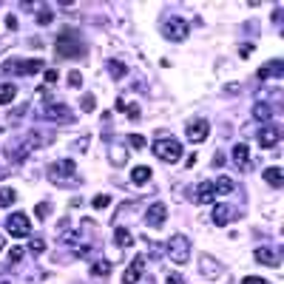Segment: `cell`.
I'll use <instances>...</instances> for the list:
<instances>
[{"instance_id": "cell-1", "label": "cell", "mask_w": 284, "mask_h": 284, "mask_svg": "<svg viewBox=\"0 0 284 284\" xmlns=\"http://www.w3.org/2000/svg\"><path fill=\"white\" fill-rule=\"evenodd\" d=\"M154 156L162 162H168V165H173V162L182 159V142L173 139V136H159V139L154 142Z\"/></svg>"}, {"instance_id": "cell-2", "label": "cell", "mask_w": 284, "mask_h": 284, "mask_svg": "<svg viewBox=\"0 0 284 284\" xmlns=\"http://www.w3.org/2000/svg\"><path fill=\"white\" fill-rule=\"evenodd\" d=\"M165 250H168L173 265H188V261H191V241H188V236H182V233L171 236Z\"/></svg>"}, {"instance_id": "cell-3", "label": "cell", "mask_w": 284, "mask_h": 284, "mask_svg": "<svg viewBox=\"0 0 284 284\" xmlns=\"http://www.w3.org/2000/svg\"><path fill=\"white\" fill-rule=\"evenodd\" d=\"M162 34L168 40H173V43H182L191 34V23L182 17H168V20H162Z\"/></svg>"}, {"instance_id": "cell-4", "label": "cell", "mask_w": 284, "mask_h": 284, "mask_svg": "<svg viewBox=\"0 0 284 284\" xmlns=\"http://www.w3.org/2000/svg\"><path fill=\"white\" fill-rule=\"evenodd\" d=\"M77 165H74V159H60V162H51L49 165V176L54 182H74L77 176Z\"/></svg>"}, {"instance_id": "cell-5", "label": "cell", "mask_w": 284, "mask_h": 284, "mask_svg": "<svg viewBox=\"0 0 284 284\" xmlns=\"http://www.w3.org/2000/svg\"><path fill=\"white\" fill-rule=\"evenodd\" d=\"M3 71H9V74H37V71H46V66L43 60H6Z\"/></svg>"}, {"instance_id": "cell-6", "label": "cell", "mask_w": 284, "mask_h": 284, "mask_svg": "<svg viewBox=\"0 0 284 284\" xmlns=\"http://www.w3.org/2000/svg\"><path fill=\"white\" fill-rule=\"evenodd\" d=\"M6 230L14 236V239H23V236H29V230H31V219L26 216V213H12V216L6 219Z\"/></svg>"}, {"instance_id": "cell-7", "label": "cell", "mask_w": 284, "mask_h": 284, "mask_svg": "<svg viewBox=\"0 0 284 284\" xmlns=\"http://www.w3.org/2000/svg\"><path fill=\"white\" fill-rule=\"evenodd\" d=\"M165 219H168V208L162 202H154L148 210H145V219H142V222L148 225V228H162Z\"/></svg>"}, {"instance_id": "cell-8", "label": "cell", "mask_w": 284, "mask_h": 284, "mask_svg": "<svg viewBox=\"0 0 284 284\" xmlns=\"http://www.w3.org/2000/svg\"><path fill=\"white\" fill-rule=\"evenodd\" d=\"M40 114H43L46 119H60V123H71V119H74L71 108H68V105H63V103H49Z\"/></svg>"}, {"instance_id": "cell-9", "label": "cell", "mask_w": 284, "mask_h": 284, "mask_svg": "<svg viewBox=\"0 0 284 284\" xmlns=\"http://www.w3.org/2000/svg\"><path fill=\"white\" fill-rule=\"evenodd\" d=\"M86 46L77 40V43H68V34H63V37H57V54L60 57H83L86 54Z\"/></svg>"}, {"instance_id": "cell-10", "label": "cell", "mask_w": 284, "mask_h": 284, "mask_svg": "<svg viewBox=\"0 0 284 284\" xmlns=\"http://www.w3.org/2000/svg\"><path fill=\"white\" fill-rule=\"evenodd\" d=\"M236 216V208L233 205H213V213H210V222L216 225V228H225V225H230V219Z\"/></svg>"}, {"instance_id": "cell-11", "label": "cell", "mask_w": 284, "mask_h": 284, "mask_svg": "<svg viewBox=\"0 0 284 284\" xmlns=\"http://www.w3.org/2000/svg\"><path fill=\"white\" fill-rule=\"evenodd\" d=\"M278 139H281V128H278L276 123L265 125V128L259 131V145L261 148H273V145H278Z\"/></svg>"}, {"instance_id": "cell-12", "label": "cell", "mask_w": 284, "mask_h": 284, "mask_svg": "<svg viewBox=\"0 0 284 284\" xmlns=\"http://www.w3.org/2000/svg\"><path fill=\"white\" fill-rule=\"evenodd\" d=\"M142 270H145V256H134L128 270L123 273V284H136L142 278Z\"/></svg>"}, {"instance_id": "cell-13", "label": "cell", "mask_w": 284, "mask_h": 284, "mask_svg": "<svg viewBox=\"0 0 284 284\" xmlns=\"http://www.w3.org/2000/svg\"><path fill=\"white\" fill-rule=\"evenodd\" d=\"M185 134H188V139H191V142H205V139H208V134H210L208 119H196V123H191Z\"/></svg>"}, {"instance_id": "cell-14", "label": "cell", "mask_w": 284, "mask_h": 284, "mask_svg": "<svg viewBox=\"0 0 284 284\" xmlns=\"http://www.w3.org/2000/svg\"><path fill=\"white\" fill-rule=\"evenodd\" d=\"M281 80L284 77V60H270L265 68H259V80L265 83V80Z\"/></svg>"}, {"instance_id": "cell-15", "label": "cell", "mask_w": 284, "mask_h": 284, "mask_svg": "<svg viewBox=\"0 0 284 284\" xmlns=\"http://www.w3.org/2000/svg\"><path fill=\"white\" fill-rule=\"evenodd\" d=\"M199 261H202V265H199V270H202L205 278H219V276H222V265H219L213 256H202Z\"/></svg>"}, {"instance_id": "cell-16", "label": "cell", "mask_w": 284, "mask_h": 284, "mask_svg": "<svg viewBox=\"0 0 284 284\" xmlns=\"http://www.w3.org/2000/svg\"><path fill=\"white\" fill-rule=\"evenodd\" d=\"M196 202L199 205H213L216 202V188H213V182H202V185L196 188Z\"/></svg>"}, {"instance_id": "cell-17", "label": "cell", "mask_w": 284, "mask_h": 284, "mask_svg": "<svg viewBox=\"0 0 284 284\" xmlns=\"http://www.w3.org/2000/svg\"><path fill=\"white\" fill-rule=\"evenodd\" d=\"M230 159H233L239 168H245V171L250 168V151H247V145H245V142L233 145V154H230Z\"/></svg>"}, {"instance_id": "cell-18", "label": "cell", "mask_w": 284, "mask_h": 284, "mask_svg": "<svg viewBox=\"0 0 284 284\" xmlns=\"http://www.w3.org/2000/svg\"><path fill=\"white\" fill-rule=\"evenodd\" d=\"M256 261H261L267 267H278V253H273L270 247H259L256 250Z\"/></svg>"}, {"instance_id": "cell-19", "label": "cell", "mask_w": 284, "mask_h": 284, "mask_svg": "<svg viewBox=\"0 0 284 284\" xmlns=\"http://www.w3.org/2000/svg\"><path fill=\"white\" fill-rule=\"evenodd\" d=\"M261 176H265V182H267V185H273V188H281L284 185V173H281V168H276V165L267 168Z\"/></svg>"}, {"instance_id": "cell-20", "label": "cell", "mask_w": 284, "mask_h": 284, "mask_svg": "<svg viewBox=\"0 0 284 284\" xmlns=\"http://www.w3.org/2000/svg\"><path fill=\"white\" fill-rule=\"evenodd\" d=\"M151 173L154 171H151L148 165H136L134 171H131V182H134V185H145V182L151 179Z\"/></svg>"}, {"instance_id": "cell-21", "label": "cell", "mask_w": 284, "mask_h": 284, "mask_svg": "<svg viewBox=\"0 0 284 284\" xmlns=\"http://www.w3.org/2000/svg\"><path fill=\"white\" fill-rule=\"evenodd\" d=\"M114 245H119V247H131V245H134V236H131V230H125V228H117V230H114Z\"/></svg>"}, {"instance_id": "cell-22", "label": "cell", "mask_w": 284, "mask_h": 284, "mask_svg": "<svg viewBox=\"0 0 284 284\" xmlns=\"http://www.w3.org/2000/svg\"><path fill=\"white\" fill-rule=\"evenodd\" d=\"M108 159H111L114 165H125V159H128V151H125L123 145H111V151H108Z\"/></svg>"}, {"instance_id": "cell-23", "label": "cell", "mask_w": 284, "mask_h": 284, "mask_svg": "<svg viewBox=\"0 0 284 284\" xmlns=\"http://www.w3.org/2000/svg\"><path fill=\"white\" fill-rule=\"evenodd\" d=\"M14 94H17V88L12 86V83H0V105H6L14 99Z\"/></svg>"}, {"instance_id": "cell-24", "label": "cell", "mask_w": 284, "mask_h": 284, "mask_svg": "<svg viewBox=\"0 0 284 284\" xmlns=\"http://www.w3.org/2000/svg\"><path fill=\"white\" fill-rule=\"evenodd\" d=\"M105 66H108V71H111V77H114V80H123V77L128 74V68H125L119 60H108Z\"/></svg>"}, {"instance_id": "cell-25", "label": "cell", "mask_w": 284, "mask_h": 284, "mask_svg": "<svg viewBox=\"0 0 284 284\" xmlns=\"http://www.w3.org/2000/svg\"><path fill=\"white\" fill-rule=\"evenodd\" d=\"M14 199H17V191H14V188H0V208L14 205Z\"/></svg>"}, {"instance_id": "cell-26", "label": "cell", "mask_w": 284, "mask_h": 284, "mask_svg": "<svg viewBox=\"0 0 284 284\" xmlns=\"http://www.w3.org/2000/svg\"><path fill=\"white\" fill-rule=\"evenodd\" d=\"M213 188H216V196H219V193H230L236 185H233V179H230V176H219V179L213 182Z\"/></svg>"}, {"instance_id": "cell-27", "label": "cell", "mask_w": 284, "mask_h": 284, "mask_svg": "<svg viewBox=\"0 0 284 284\" xmlns=\"http://www.w3.org/2000/svg\"><path fill=\"white\" fill-rule=\"evenodd\" d=\"M108 273H111V265H108V261L105 259H97L94 261V267H91V276H108Z\"/></svg>"}, {"instance_id": "cell-28", "label": "cell", "mask_w": 284, "mask_h": 284, "mask_svg": "<svg viewBox=\"0 0 284 284\" xmlns=\"http://www.w3.org/2000/svg\"><path fill=\"white\" fill-rule=\"evenodd\" d=\"M253 117H256V119H270V117H273V108H270L267 103H259V105L253 108Z\"/></svg>"}, {"instance_id": "cell-29", "label": "cell", "mask_w": 284, "mask_h": 284, "mask_svg": "<svg viewBox=\"0 0 284 284\" xmlns=\"http://www.w3.org/2000/svg\"><path fill=\"white\" fill-rule=\"evenodd\" d=\"M108 205H111V196H108V193H99V196L91 199V208H97V210L108 208Z\"/></svg>"}, {"instance_id": "cell-30", "label": "cell", "mask_w": 284, "mask_h": 284, "mask_svg": "<svg viewBox=\"0 0 284 284\" xmlns=\"http://www.w3.org/2000/svg\"><path fill=\"white\" fill-rule=\"evenodd\" d=\"M51 20H54V12H51V9H40L37 12V23L40 26H49Z\"/></svg>"}, {"instance_id": "cell-31", "label": "cell", "mask_w": 284, "mask_h": 284, "mask_svg": "<svg viewBox=\"0 0 284 284\" xmlns=\"http://www.w3.org/2000/svg\"><path fill=\"white\" fill-rule=\"evenodd\" d=\"M29 250H31L34 256H40V253L46 250V241H43V239H31V241H29Z\"/></svg>"}, {"instance_id": "cell-32", "label": "cell", "mask_w": 284, "mask_h": 284, "mask_svg": "<svg viewBox=\"0 0 284 284\" xmlns=\"http://www.w3.org/2000/svg\"><path fill=\"white\" fill-rule=\"evenodd\" d=\"M80 241V233L77 230H68V233H63V245H77Z\"/></svg>"}, {"instance_id": "cell-33", "label": "cell", "mask_w": 284, "mask_h": 284, "mask_svg": "<svg viewBox=\"0 0 284 284\" xmlns=\"http://www.w3.org/2000/svg\"><path fill=\"white\" fill-rule=\"evenodd\" d=\"M68 86H74V88L83 86V74H80V71H68Z\"/></svg>"}, {"instance_id": "cell-34", "label": "cell", "mask_w": 284, "mask_h": 284, "mask_svg": "<svg viewBox=\"0 0 284 284\" xmlns=\"http://www.w3.org/2000/svg\"><path fill=\"white\" fill-rule=\"evenodd\" d=\"M49 210H51V205H49V202H40L37 208H34V216L43 219V216H49Z\"/></svg>"}, {"instance_id": "cell-35", "label": "cell", "mask_w": 284, "mask_h": 284, "mask_svg": "<svg viewBox=\"0 0 284 284\" xmlns=\"http://www.w3.org/2000/svg\"><path fill=\"white\" fill-rule=\"evenodd\" d=\"M20 259H23V247H12V250H9V265H12V261L17 265Z\"/></svg>"}, {"instance_id": "cell-36", "label": "cell", "mask_w": 284, "mask_h": 284, "mask_svg": "<svg viewBox=\"0 0 284 284\" xmlns=\"http://www.w3.org/2000/svg\"><path fill=\"white\" fill-rule=\"evenodd\" d=\"M128 142L134 145V148H145V136H139V134H131Z\"/></svg>"}, {"instance_id": "cell-37", "label": "cell", "mask_w": 284, "mask_h": 284, "mask_svg": "<svg viewBox=\"0 0 284 284\" xmlns=\"http://www.w3.org/2000/svg\"><path fill=\"white\" fill-rule=\"evenodd\" d=\"M57 80H60V74H57L54 68H46V83H49V86H54Z\"/></svg>"}, {"instance_id": "cell-38", "label": "cell", "mask_w": 284, "mask_h": 284, "mask_svg": "<svg viewBox=\"0 0 284 284\" xmlns=\"http://www.w3.org/2000/svg\"><path fill=\"white\" fill-rule=\"evenodd\" d=\"M165 284H185V278L179 276V273H168V278H165Z\"/></svg>"}, {"instance_id": "cell-39", "label": "cell", "mask_w": 284, "mask_h": 284, "mask_svg": "<svg viewBox=\"0 0 284 284\" xmlns=\"http://www.w3.org/2000/svg\"><path fill=\"white\" fill-rule=\"evenodd\" d=\"M83 111H94V97H91V94L83 97Z\"/></svg>"}, {"instance_id": "cell-40", "label": "cell", "mask_w": 284, "mask_h": 284, "mask_svg": "<svg viewBox=\"0 0 284 284\" xmlns=\"http://www.w3.org/2000/svg\"><path fill=\"white\" fill-rule=\"evenodd\" d=\"M241 284H265V281H261L259 276H245V278H241Z\"/></svg>"}, {"instance_id": "cell-41", "label": "cell", "mask_w": 284, "mask_h": 284, "mask_svg": "<svg viewBox=\"0 0 284 284\" xmlns=\"http://www.w3.org/2000/svg\"><path fill=\"white\" fill-rule=\"evenodd\" d=\"M128 117H131V119L139 117V108H136V105H128Z\"/></svg>"}, {"instance_id": "cell-42", "label": "cell", "mask_w": 284, "mask_h": 284, "mask_svg": "<svg viewBox=\"0 0 284 284\" xmlns=\"http://www.w3.org/2000/svg\"><path fill=\"white\" fill-rule=\"evenodd\" d=\"M6 26H9V29H17V17H14V14H9V17H6Z\"/></svg>"}, {"instance_id": "cell-43", "label": "cell", "mask_w": 284, "mask_h": 284, "mask_svg": "<svg viewBox=\"0 0 284 284\" xmlns=\"http://www.w3.org/2000/svg\"><path fill=\"white\" fill-rule=\"evenodd\" d=\"M219 165H225V156H222V154L213 156V168H219Z\"/></svg>"}, {"instance_id": "cell-44", "label": "cell", "mask_w": 284, "mask_h": 284, "mask_svg": "<svg viewBox=\"0 0 284 284\" xmlns=\"http://www.w3.org/2000/svg\"><path fill=\"white\" fill-rule=\"evenodd\" d=\"M3 176H6V168H0V179H3Z\"/></svg>"}, {"instance_id": "cell-45", "label": "cell", "mask_w": 284, "mask_h": 284, "mask_svg": "<svg viewBox=\"0 0 284 284\" xmlns=\"http://www.w3.org/2000/svg\"><path fill=\"white\" fill-rule=\"evenodd\" d=\"M0 250H3V236H0Z\"/></svg>"}]
</instances>
